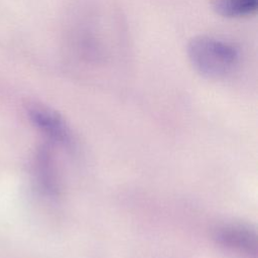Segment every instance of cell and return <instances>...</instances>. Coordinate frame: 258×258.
Listing matches in <instances>:
<instances>
[{
    "label": "cell",
    "instance_id": "5b68a950",
    "mask_svg": "<svg viewBox=\"0 0 258 258\" xmlns=\"http://www.w3.org/2000/svg\"><path fill=\"white\" fill-rule=\"evenodd\" d=\"M49 156L44 153L39 158V166H38V174L39 179L42 186L45 188L47 192H53L56 189V181L54 177L53 168L51 165V161L48 158Z\"/></svg>",
    "mask_w": 258,
    "mask_h": 258
},
{
    "label": "cell",
    "instance_id": "277c9868",
    "mask_svg": "<svg viewBox=\"0 0 258 258\" xmlns=\"http://www.w3.org/2000/svg\"><path fill=\"white\" fill-rule=\"evenodd\" d=\"M212 9L226 18H239L253 14L258 0H209Z\"/></svg>",
    "mask_w": 258,
    "mask_h": 258
},
{
    "label": "cell",
    "instance_id": "6da1fadb",
    "mask_svg": "<svg viewBox=\"0 0 258 258\" xmlns=\"http://www.w3.org/2000/svg\"><path fill=\"white\" fill-rule=\"evenodd\" d=\"M186 53L192 68L203 77L213 80L232 74L240 58L233 43L211 35L192 37L187 43Z\"/></svg>",
    "mask_w": 258,
    "mask_h": 258
},
{
    "label": "cell",
    "instance_id": "7a4b0ae2",
    "mask_svg": "<svg viewBox=\"0 0 258 258\" xmlns=\"http://www.w3.org/2000/svg\"><path fill=\"white\" fill-rule=\"evenodd\" d=\"M217 241L232 250L249 256H256L257 238L253 230L245 225L229 224L216 230Z\"/></svg>",
    "mask_w": 258,
    "mask_h": 258
},
{
    "label": "cell",
    "instance_id": "3957f363",
    "mask_svg": "<svg viewBox=\"0 0 258 258\" xmlns=\"http://www.w3.org/2000/svg\"><path fill=\"white\" fill-rule=\"evenodd\" d=\"M32 122L45 134L55 141L66 143L70 140V132L63 119L53 110L40 105H34L29 109Z\"/></svg>",
    "mask_w": 258,
    "mask_h": 258
}]
</instances>
